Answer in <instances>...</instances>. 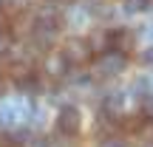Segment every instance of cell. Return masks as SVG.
<instances>
[{
	"label": "cell",
	"mask_w": 153,
	"mask_h": 147,
	"mask_svg": "<svg viewBox=\"0 0 153 147\" xmlns=\"http://www.w3.org/2000/svg\"><path fill=\"white\" fill-rule=\"evenodd\" d=\"M79 127H82V116H79V110L76 108H62L60 110V116H57V130L62 133V136H76L79 133Z\"/></svg>",
	"instance_id": "cell-2"
},
{
	"label": "cell",
	"mask_w": 153,
	"mask_h": 147,
	"mask_svg": "<svg viewBox=\"0 0 153 147\" xmlns=\"http://www.w3.org/2000/svg\"><path fill=\"white\" fill-rule=\"evenodd\" d=\"M148 3H150V0H125V11H128V14H133V11H145Z\"/></svg>",
	"instance_id": "cell-4"
},
{
	"label": "cell",
	"mask_w": 153,
	"mask_h": 147,
	"mask_svg": "<svg viewBox=\"0 0 153 147\" xmlns=\"http://www.w3.org/2000/svg\"><path fill=\"white\" fill-rule=\"evenodd\" d=\"M48 3H71V0H48Z\"/></svg>",
	"instance_id": "cell-9"
},
{
	"label": "cell",
	"mask_w": 153,
	"mask_h": 147,
	"mask_svg": "<svg viewBox=\"0 0 153 147\" xmlns=\"http://www.w3.org/2000/svg\"><path fill=\"white\" fill-rule=\"evenodd\" d=\"M6 26H9V20H6V17L0 14V34H6Z\"/></svg>",
	"instance_id": "cell-7"
},
{
	"label": "cell",
	"mask_w": 153,
	"mask_h": 147,
	"mask_svg": "<svg viewBox=\"0 0 153 147\" xmlns=\"http://www.w3.org/2000/svg\"><path fill=\"white\" fill-rule=\"evenodd\" d=\"M6 45H9V40H6V34H0V57L6 54Z\"/></svg>",
	"instance_id": "cell-6"
},
{
	"label": "cell",
	"mask_w": 153,
	"mask_h": 147,
	"mask_svg": "<svg viewBox=\"0 0 153 147\" xmlns=\"http://www.w3.org/2000/svg\"><path fill=\"white\" fill-rule=\"evenodd\" d=\"M60 60L65 62V65L79 68V65H85V62L91 60V48H88L85 40H68V43L60 48Z\"/></svg>",
	"instance_id": "cell-1"
},
{
	"label": "cell",
	"mask_w": 153,
	"mask_h": 147,
	"mask_svg": "<svg viewBox=\"0 0 153 147\" xmlns=\"http://www.w3.org/2000/svg\"><path fill=\"white\" fill-rule=\"evenodd\" d=\"M145 116L153 119V99H148V105H145Z\"/></svg>",
	"instance_id": "cell-5"
},
{
	"label": "cell",
	"mask_w": 153,
	"mask_h": 147,
	"mask_svg": "<svg viewBox=\"0 0 153 147\" xmlns=\"http://www.w3.org/2000/svg\"><path fill=\"white\" fill-rule=\"evenodd\" d=\"M142 60H145V62H153V48H150V51H145V54H142Z\"/></svg>",
	"instance_id": "cell-8"
},
{
	"label": "cell",
	"mask_w": 153,
	"mask_h": 147,
	"mask_svg": "<svg viewBox=\"0 0 153 147\" xmlns=\"http://www.w3.org/2000/svg\"><path fill=\"white\" fill-rule=\"evenodd\" d=\"M125 65H128V57L125 54H116V51H108V54H102L97 60V74H102V76H114V74H119V71H125Z\"/></svg>",
	"instance_id": "cell-3"
}]
</instances>
